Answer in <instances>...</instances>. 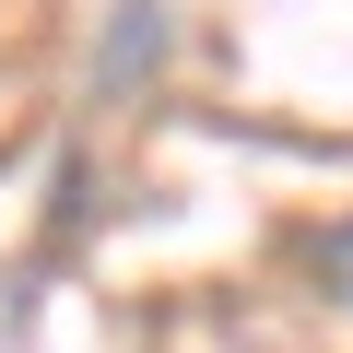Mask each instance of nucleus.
<instances>
[{
    "label": "nucleus",
    "mask_w": 353,
    "mask_h": 353,
    "mask_svg": "<svg viewBox=\"0 0 353 353\" xmlns=\"http://www.w3.org/2000/svg\"><path fill=\"white\" fill-rule=\"evenodd\" d=\"M306 271H318V294H330V306H353V212L306 236Z\"/></svg>",
    "instance_id": "f03ea898"
},
{
    "label": "nucleus",
    "mask_w": 353,
    "mask_h": 353,
    "mask_svg": "<svg viewBox=\"0 0 353 353\" xmlns=\"http://www.w3.org/2000/svg\"><path fill=\"white\" fill-rule=\"evenodd\" d=\"M176 24H165V0H118V24H106V59H94V94H130V71H165Z\"/></svg>",
    "instance_id": "f257e3e1"
}]
</instances>
